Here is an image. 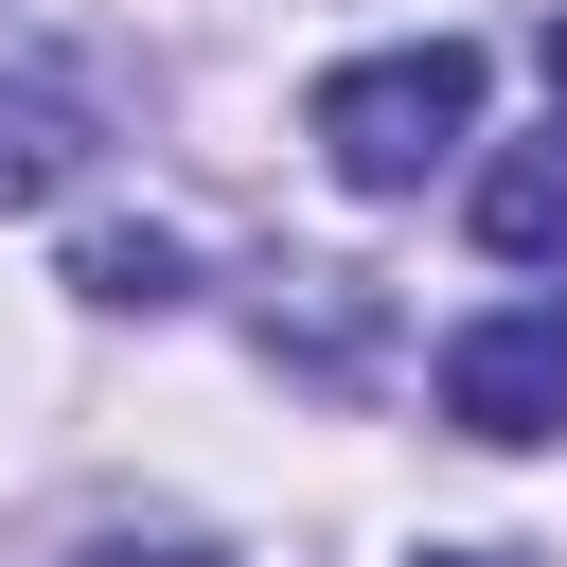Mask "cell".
<instances>
[{"label":"cell","mask_w":567,"mask_h":567,"mask_svg":"<svg viewBox=\"0 0 567 567\" xmlns=\"http://www.w3.org/2000/svg\"><path fill=\"white\" fill-rule=\"evenodd\" d=\"M461 124H478V53H461V35H408V53H354V71L301 89V142H319L354 195H425Z\"/></svg>","instance_id":"1"},{"label":"cell","mask_w":567,"mask_h":567,"mask_svg":"<svg viewBox=\"0 0 567 567\" xmlns=\"http://www.w3.org/2000/svg\"><path fill=\"white\" fill-rule=\"evenodd\" d=\"M443 425L461 443H549L567 425V301H496L443 337Z\"/></svg>","instance_id":"2"},{"label":"cell","mask_w":567,"mask_h":567,"mask_svg":"<svg viewBox=\"0 0 567 567\" xmlns=\"http://www.w3.org/2000/svg\"><path fill=\"white\" fill-rule=\"evenodd\" d=\"M89 159H106V124H89V89L18 53V71H0V213H53V195H71Z\"/></svg>","instance_id":"3"},{"label":"cell","mask_w":567,"mask_h":567,"mask_svg":"<svg viewBox=\"0 0 567 567\" xmlns=\"http://www.w3.org/2000/svg\"><path fill=\"white\" fill-rule=\"evenodd\" d=\"M478 248H496V266H567V124L478 177Z\"/></svg>","instance_id":"4"},{"label":"cell","mask_w":567,"mask_h":567,"mask_svg":"<svg viewBox=\"0 0 567 567\" xmlns=\"http://www.w3.org/2000/svg\"><path fill=\"white\" fill-rule=\"evenodd\" d=\"M71 284H89L106 319H159V301H195V248H177V230H89Z\"/></svg>","instance_id":"5"},{"label":"cell","mask_w":567,"mask_h":567,"mask_svg":"<svg viewBox=\"0 0 567 567\" xmlns=\"http://www.w3.org/2000/svg\"><path fill=\"white\" fill-rule=\"evenodd\" d=\"M89 567H230V549H195V532H106Z\"/></svg>","instance_id":"6"},{"label":"cell","mask_w":567,"mask_h":567,"mask_svg":"<svg viewBox=\"0 0 567 567\" xmlns=\"http://www.w3.org/2000/svg\"><path fill=\"white\" fill-rule=\"evenodd\" d=\"M532 71H549V106H567V18H549V35H532Z\"/></svg>","instance_id":"7"},{"label":"cell","mask_w":567,"mask_h":567,"mask_svg":"<svg viewBox=\"0 0 567 567\" xmlns=\"http://www.w3.org/2000/svg\"><path fill=\"white\" fill-rule=\"evenodd\" d=\"M425 567H532V549H425Z\"/></svg>","instance_id":"8"}]
</instances>
